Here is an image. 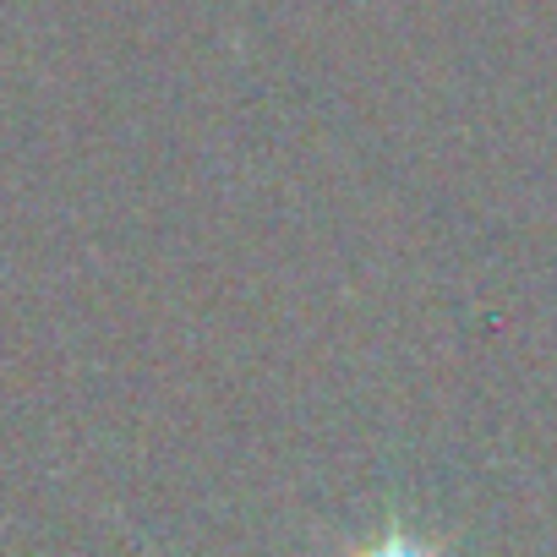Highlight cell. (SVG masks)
Here are the masks:
<instances>
[{
  "mask_svg": "<svg viewBox=\"0 0 557 557\" xmlns=\"http://www.w3.org/2000/svg\"><path fill=\"white\" fill-rule=\"evenodd\" d=\"M361 557H437V552L421 546V541H410V535H388V541H377V546L361 552Z\"/></svg>",
  "mask_w": 557,
  "mask_h": 557,
  "instance_id": "1",
  "label": "cell"
}]
</instances>
